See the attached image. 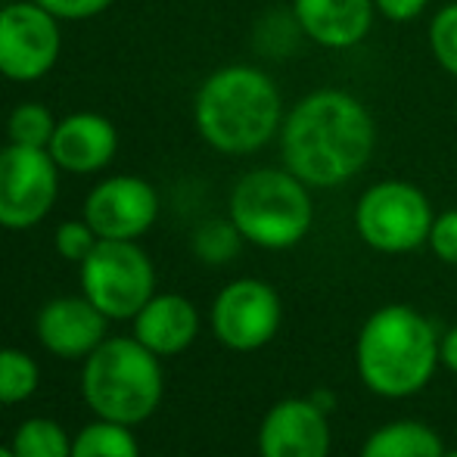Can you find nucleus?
<instances>
[{"mask_svg":"<svg viewBox=\"0 0 457 457\" xmlns=\"http://www.w3.org/2000/svg\"><path fill=\"white\" fill-rule=\"evenodd\" d=\"M72 457H140V442L131 427L96 417L72 436Z\"/></svg>","mask_w":457,"mask_h":457,"instance_id":"nucleus-18","label":"nucleus"},{"mask_svg":"<svg viewBox=\"0 0 457 457\" xmlns=\"http://www.w3.org/2000/svg\"><path fill=\"white\" fill-rule=\"evenodd\" d=\"M199 333V312L187 295L156 293L134 314V339L144 343L153 355L171 358L193 345Z\"/></svg>","mask_w":457,"mask_h":457,"instance_id":"nucleus-15","label":"nucleus"},{"mask_svg":"<svg viewBox=\"0 0 457 457\" xmlns=\"http://www.w3.org/2000/svg\"><path fill=\"white\" fill-rule=\"evenodd\" d=\"M79 268L81 293L109 320H134L156 295V268L137 240H100Z\"/></svg>","mask_w":457,"mask_h":457,"instance_id":"nucleus-6","label":"nucleus"},{"mask_svg":"<svg viewBox=\"0 0 457 457\" xmlns=\"http://www.w3.org/2000/svg\"><path fill=\"white\" fill-rule=\"evenodd\" d=\"M433 221L436 215L427 193L404 181L373 184L355 209V228L361 240L386 255L420 249L429 240Z\"/></svg>","mask_w":457,"mask_h":457,"instance_id":"nucleus-7","label":"nucleus"},{"mask_svg":"<svg viewBox=\"0 0 457 457\" xmlns=\"http://www.w3.org/2000/svg\"><path fill=\"white\" fill-rule=\"evenodd\" d=\"M156 187L137 175L106 178L85 199V221L100 240H137L156 224Z\"/></svg>","mask_w":457,"mask_h":457,"instance_id":"nucleus-11","label":"nucleus"},{"mask_svg":"<svg viewBox=\"0 0 457 457\" xmlns=\"http://www.w3.org/2000/svg\"><path fill=\"white\" fill-rule=\"evenodd\" d=\"M50 156L69 175H94L103 171L119 153V131L100 112H72L56 121L50 137Z\"/></svg>","mask_w":457,"mask_h":457,"instance_id":"nucleus-14","label":"nucleus"},{"mask_svg":"<svg viewBox=\"0 0 457 457\" xmlns=\"http://www.w3.org/2000/svg\"><path fill=\"white\" fill-rule=\"evenodd\" d=\"M373 6L392 22H411L427 10V0H373Z\"/></svg>","mask_w":457,"mask_h":457,"instance_id":"nucleus-27","label":"nucleus"},{"mask_svg":"<svg viewBox=\"0 0 457 457\" xmlns=\"http://www.w3.org/2000/svg\"><path fill=\"white\" fill-rule=\"evenodd\" d=\"M62 50L60 19L35 0L6 4L0 10V75L29 85L56 66Z\"/></svg>","mask_w":457,"mask_h":457,"instance_id":"nucleus-9","label":"nucleus"},{"mask_svg":"<svg viewBox=\"0 0 457 457\" xmlns=\"http://www.w3.org/2000/svg\"><path fill=\"white\" fill-rule=\"evenodd\" d=\"M228 218L253 246L289 249L312 230L314 205L289 169H255L237 181Z\"/></svg>","mask_w":457,"mask_h":457,"instance_id":"nucleus-5","label":"nucleus"},{"mask_svg":"<svg viewBox=\"0 0 457 457\" xmlns=\"http://www.w3.org/2000/svg\"><path fill=\"white\" fill-rule=\"evenodd\" d=\"M442 457H457V452H445V454H442Z\"/></svg>","mask_w":457,"mask_h":457,"instance_id":"nucleus-30","label":"nucleus"},{"mask_svg":"<svg viewBox=\"0 0 457 457\" xmlns=\"http://www.w3.org/2000/svg\"><path fill=\"white\" fill-rule=\"evenodd\" d=\"M439 358L448 370L457 373V327H452V330L439 339Z\"/></svg>","mask_w":457,"mask_h":457,"instance_id":"nucleus-28","label":"nucleus"},{"mask_svg":"<svg viewBox=\"0 0 457 457\" xmlns=\"http://www.w3.org/2000/svg\"><path fill=\"white\" fill-rule=\"evenodd\" d=\"M427 243L436 253V259H442L445 265H457V209L436 215Z\"/></svg>","mask_w":457,"mask_h":457,"instance_id":"nucleus-25","label":"nucleus"},{"mask_svg":"<svg viewBox=\"0 0 457 457\" xmlns=\"http://www.w3.org/2000/svg\"><path fill=\"white\" fill-rule=\"evenodd\" d=\"M243 246V234L230 218H212L193 234V255L205 265H228Z\"/></svg>","mask_w":457,"mask_h":457,"instance_id":"nucleus-21","label":"nucleus"},{"mask_svg":"<svg viewBox=\"0 0 457 457\" xmlns=\"http://www.w3.org/2000/svg\"><path fill=\"white\" fill-rule=\"evenodd\" d=\"M96 243H100V237L94 234V228L85 221V218H81V221H62L54 237L56 253H60L66 262H75V265H81V262L94 253Z\"/></svg>","mask_w":457,"mask_h":457,"instance_id":"nucleus-24","label":"nucleus"},{"mask_svg":"<svg viewBox=\"0 0 457 457\" xmlns=\"http://www.w3.org/2000/svg\"><path fill=\"white\" fill-rule=\"evenodd\" d=\"M56 131V119L47 106L41 103H22L10 112L6 119V140L19 146H35V150H47L50 137Z\"/></svg>","mask_w":457,"mask_h":457,"instance_id":"nucleus-22","label":"nucleus"},{"mask_svg":"<svg viewBox=\"0 0 457 457\" xmlns=\"http://www.w3.org/2000/svg\"><path fill=\"white\" fill-rule=\"evenodd\" d=\"M60 193V165L50 150L6 144L0 150V228L31 230L50 215Z\"/></svg>","mask_w":457,"mask_h":457,"instance_id":"nucleus-8","label":"nucleus"},{"mask_svg":"<svg viewBox=\"0 0 457 457\" xmlns=\"http://www.w3.org/2000/svg\"><path fill=\"white\" fill-rule=\"evenodd\" d=\"M377 144L373 115L345 91H314L283 119V165L308 187H339L367 165Z\"/></svg>","mask_w":457,"mask_h":457,"instance_id":"nucleus-1","label":"nucleus"},{"mask_svg":"<svg viewBox=\"0 0 457 457\" xmlns=\"http://www.w3.org/2000/svg\"><path fill=\"white\" fill-rule=\"evenodd\" d=\"M165 395V373L159 355H153L134 337L103 339L81 367V398L103 420L137 423L150 420Z\"/></svg>","mask_w":457,"mask_h":457,"instance_id":"nucleus-4","label":"nucleus"},{"mask_svg":"<svg viewBox=\"0 0 457 457\" xmlns=\"http://www.w3.org/2000/svg\"><path fill=\"white\" fill-rule=\"evenodd\" d=\"M373 0H293L299 29L320 47L345 50L367 37L373 25Z\"/></svg>","mask_w":457,"mask_h":457,"instance_id":"nucleus-16","label":"nucleus"},{"mask_svg":"<svg viewBox=\"0 0 457 457\" xmlns=\"http://www.w3.org/2000/svg\"><path fill=\"white\" fill-rule=\"evenodd\" d=\"M35 4L44 6L47 12H54L56 19L81 22V19H94L100 12H106L115 0H35Z\"/></svg>","mask_w":457,"mask_h":457,"instance_id":"nucleus-26","label":"nucleus"},{"mask_svg":"<svg viewBox=\"0 0 457 457\" xmlns=\"http://www.w3.org/2000/svg\"><path fill=\"white\" fill-rule=\"evenodd\" d=\"M41 386V367L22 349H0V404H22Z\"/></svg>","mask_w":457,"mask_h":457,"instance_id":"nucleus-20","label":"nucleus"},{"mask_svg":"<svg viewBox=\"0 0 457 457\" xmlns=\"http://www.w3.org/2000/svg\"><path fill=\"white\" fill-rule=\"evenodd\" d=\"M429 47H433L439 66L457 79V4L436 12L429 25Z\"/></svg>","mask_w":457,"mask_h":457,"instance_id":"nucleus-23","label":"nucleus"},{"mask_svg":"<svg viewBox=\"0 0 457 457\" xmlns=\"http://www.w3.org/2000/svg\"><path fill=\"white\" fill-rule=\"evenodd\" d=\"M0 457H16V454H12L10 445H0Z\"/></svg>","mask_w":457,"mask_h":457,"instance_id":"nucleus-29","label":"nucleus"},{"mask_svg":"<svg viewBox=\"0 0 457 457\" xmlns=\"http://www.w3.org/2000/svg\"><path fill=\"white\" fill-rule=\"evenodd\" d=\"M283 320L280 295L271 283L240 277L212 302V330L234 352H259L277 337Z\"/></svg>","mask_w":457,"mask_h":457,"instance_id":"nucleus-10","label":"nucleus"},{"mask_svg":"<svg viewBox=\"0 0 457 457\" xmlns=\"http://www.w3.org/2000/svg\"><path fill=\"white\" fill-rule=\"evenodd\" d=\"M259 457H330V417L312 398H283L259 427Z\"/></svg>","mask_w":457,"mask_h":457,"instance_id":"nucleus-12","label":"nucleus"},{"mask_svg":"<svg viewBox=\"0 0 457 457\" xmlns=\"http://www.w3.org/2000/svg\"><path fill=\"white\" fill-rule=\"evenodd\" d=\"M106 327L109 318L85 293L50 299L35 318L37 343L50 355L69 358V361L91 355L96 345L106 339Z\"/></svg>","mask_w":457,"mask_h":457,"instance_id":"nucleus-13","label":"nucleus"},{"mask_svg":"<svg viewBox=\"0 0 457 457\" xmlns=\"http://www.w3.org/2000/svg\"><path fill=\"white\" fill-rule=\"evenodd\" d=\"M16 457H72V436L50 417H29L10 442Z\"/></svg>","mask_w":457,"mask_h":457,"instance_id":"nucleus-19","label":"nucleus"},{"mask_svg":"<svg viewBox=\"0 0 457 457\" xmlns=\"http://www.w3.org/2000/svg\"><path fill=\"white\" fill-rule=\"evenodd\" d=\"M442 439L436 429L417 420H395L367 436L361 457H442Z\"/></svg>","mask_w":457,"mask_h":457,"instance_id":"nucleus-17","label":"nucleus"},{"mask_svg":"<svg viewBox=\"0 0 457 457\" xmlns=\"http://www.w3.org/2000/svg\"><path fill=\"white\" fill-rule=\"evenodd\" d=\"M358 377L373 395L408 398L427 389L439 358L433 324L411 305H383L364 320L355 343Z\"/></svg>","mask_w":457,"mask_h":457,"instance_id":"nucleus-3","label":"nucleus"},{"mask_svg":"<svg viewBox=\"0 0 457 457\" xmlns=\"http://www.w3.org/2000/svg\"><path fill=\"white\" fill-rule=\"evenodd\" d=\"M199 137L218 153L249 156L277 134L283 119L280 91L262 69L224 66L203 81L193 103Z\"/></svg>","mask_w":457,"mask_h":457,"instance_id":"nucleus-2","label":"nucleus"}]
</instances>
